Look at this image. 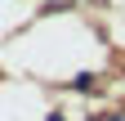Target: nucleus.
I'll list each match as a JSON object with an SVG mask.
<instances>
[{
    "instance_id": "f03ea898",
    "label": "nucleus",
    "mask_w": 125,
    "mask_h": 121,
    "mask_svg": "<svg viewBox=\"0 0 125 121\" xmlns=\"http://www.w3.org/2000/svg\"><path fill=\"white\" fill-rule=\"evenodd\" d=\"M45 121H67V117H62V112H49V117H45Z\"/></svg>"
},
{
    "instance_id": "7ed1b4c3",
    "label": "nucleus",
    "mask_w": 125,
    "mask_h": 121,
    "mask_svg": "<svg viewBox=\"0 0 125 121\" xmlns=\"http://www.w3.org/2000/svg\"><path fill=\"white\" fill-rule=\"evenodd\" d=\"M112 121H125V117H112Z\"/></svg>"
},
{
    "instance_id": "f257e3e1",
    "label": "nucleus",
    "mask_w": 125,
    "mask_h": 121,
    "mask_svg": "<svg viewBox=\"0 0 125 121\" xmlns=\"http://www.w3.org/2000/svg\"><path fill=\"white\" fill-rule=\"evenodd\" d=\"M67 90H94V76H89V72H81V76L67 81Z\"/></svg>"
}]
</instances>
